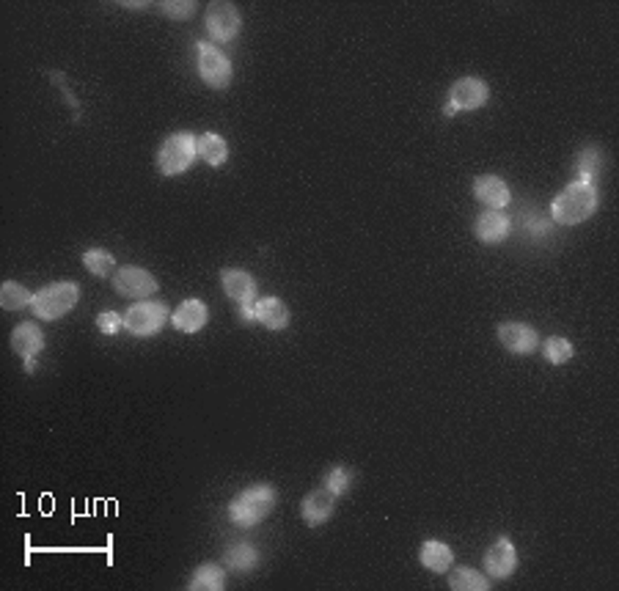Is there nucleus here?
<instances>
[{
  "label": "nucleus",
  "instance_id": "obj_1",
  "mask_svg": "<svg viewBox=\"0 0 619 591\" xmlns=\"http://www.w3.org/2000/svg\"><path fill=\"white\" fill-rule=\"evenodd\" d=\"M598 204H600L598 187L586 179H575L553 199L551 215L556 223H561V226H578V223H583L595 215Z\"/></svg>",
  "mask_w": 619,
  "mask_h": 591
},
{
  "label": "nucleus",
  "instance_id": "obj_2",
  "mask_svg": "<svg viewBox=\"0 0 619 591\" xmlns=\"http://www.w3.org/2000/svg\"><path fill=\"white\" fill-rule=\"evenodd\" d=\"M273 509H275V490L270 485H253V487L242 490L229 503V517L240 528H253V525H259Z\"/></svg>",
  "mask_w": 619,
  "mask_h": 591
},
{
  "label": "nucleus",
  "instance_id": "obj_3",
  "mask_svg": "<svg viewBox=\"0 0 619 591\" xmlns=\"http://www.w3.org/2000/svg\"><path fill=\"white\" fill-rule=\"evenodd\" d=\"M195 157H199V138L190 132H174V135H168L165 144L160 146L157 168L165 177H179L193 165Z\"/></svg>",
  "mask_w": 619,
  "mask_h": 591
},
{
  "label": "nucleus",
  "instance_id": "obj_4",
  "mask_svg": "<svg viewBox=\"0 0 619 591\" xmlns=\"http://www.w3.org/2000/svg\"><path fill=\"white\" fill-rule=\"evenodd\" d=\"M77 297H80V289L77 284H72V280H59V284H50L44 289H39L34 295V303H31V311L39 317V319H61L64 314H69L72 308L77 305Z\"/></svg>",
  "mask_w": 619,
  "mask_h": 591
},
{
  "label": "nucleus",
  "instance_id": "obj_5",
  "mask_svg": "<svg viewBox=\"0 0 619 591\" xmlns=\"http://www.w3.org/2000/svg\"><path fill=\"white\" fill-rule=\"evenodd\" d=\"M168 322V305L160 300H138L124 311V330L132 335H155Z\"/></svg>",
  "mask_w": 619,
  "mask_h": 591
},
{
  "label": "nucleus",
  "instance_id": "obj_6",
  "mask_svg": "<svg viewBox=\"0 0 619 591\" xmlns=\"http://www.w3.org/2000/svg\"><path fill=\"white\" fill-rule=\"evenodd\" d=\"M195 64H199V75L210 89H226L232 83V61L223 55L215 44L199 42L195 44Z\"/></svg>",
  "mask_w": 619,
  "mask_h": 591
},
{
  "label": "nucleus",
  "instance_id": "obj_7",
  "mask_svg": "<svg viewBox=\"0 0 619 591\" xmlns=\"http://www.w3.org/2000/svg\"><path fill=\"white\" fill-rule=\"evenodd\" d=\"M490 99V89L488 83L480 77H460L455 80V86L448 89V105L443 114L452 119L457 110H480L482 105H488Z\"/></svg>",
  "mask_w": 619,
  "mask_h": 591
},
{
  "label": "nucleus",
  "instance_id": "obj_8",
  "mask_svg": "<svg viewBox=\"0 0 619 591\" xmlns=\"http://www.w3.org/2000/svg\"><path fill=\"white\" fill-rule=\"evenodd\" d=\"M114 289H116V295H122V297H149V295H155L157 292V278L149 272V270H144V267H122V270H116V275H114Z\"/></svg>",
  "mask_w": 619,
  "mask_h": 591
},
{
  "label": "nucleus",
  "instance_id": "obj_9",
  "mask_svg": "<svg viewBox=\"0 0 619 591\" xmlns=\"http://www.w3.org/2000/svg\"><path fill=\"white\" fill-rule=\"evenodd\" d=\"M207 31L215 42H232L240 34V12L234 9V4H223V0L210 4L207 6Z\"/></svg>",
  "mask_w": 619,
  "mask_h": 591
},
{
  "label": "nucleus",
  "instance_id": "obj_10",
  "mask_svg": "<svg viewBox=\"0 0 619 591\" xmlns=\"http://www.w3.org/2000/svg\"><path fill=\"white\" fill-rule=\"evenodd\" d=\"M498 342H501L504 350H510L512 355H531L540 344V335L531 325L504 322V325H498Z\"/></svg>",
  "mask_w": 619,
  "mask_h": 591
},
{
  "label": "nucleus",
  "instance_id": "obj_11",
  "mask_svg": "<svg viewBox=\"0 0 619 591\" xmlns=\"http://www.w3.org/2000/svg\"><path fill=\"white\" fill-rule=\"evenodd\" d=\"M485 570H488L490 578H498V580L501 578H510L518 570V550H515V545L506 540V537L496 540L488 548V553H485Z\"/></svg>",
  "mask_w": 619,
  "mask_h": 591
},
{
  "label": "nucleus",
  "instance_id": "obj_12",
  "mask_svg": "<svg viewBox=\"0 0 619 591\" xmlns=\"http://www.w3.org/2000/svg\"><path fill=\"white\" fill-rule=\"evenodd\" d=\"M473 195H476V201H482L488 209H504L506 204H510V199H512L510 185H506V182H504L501 177H496V174L476 177V182H473Z\"/></svg>",
  "mask_w": 619,
  "mask_h": 591
},
{
  "label": "nucleus",
  "instance_id": "obj_13",
  "mask_svg": "<svg viewBox=\"0 0 619 591\" xmlns=\"http://www.w3.org/2000/svg\"><path fill=\"white\" fill-rule=\"evenodd\" d=\"M476 240L485 245H498L510 237V217H506L501 209H485L480 217H476Z\"/></svg>",
  "mask_w": 619,
  "mask_h": 591
},
{
  "label": "nucleus",
  "instance_id": "obj_14",
  "mask_svg": "<svg viewBox=\"0 0 619 591\" xmlns=\"http://www.w3.org/2000/svg\"><path fill=\"white\" fill-rule=\"evenodd\" d=\"M220 284H223V292H226L237 305L257 303V280L245 270H223Z\"/></svg>",
  "mask_w": 619,
  "mask_h": 591
},
{
  "label": "nucleus",
  "instance_id": "obj_15",
  "mask_svg": "<svg viewBox=\"0 0 619 591\" xmlns=\"http://www.w3.org/2000/svg\"><path fill=\"white\" fill-rule=\"evenodd\" d=\"M12 350L22 358V360H34L42 350H44V335L39 330V325L34 322H22L12 330Z\"/></svg>",
  "mask_w": 619,
  "mask_h": 591
},
{
  "label": "nucleus",
  "instance_id": "obj_16",
  "mask_svg": "<svg viewBox=\"0 0 619 591\" xmlns=\"http://www.w3.org/2000/svg\"><path fill=\"white\" fill-rule=\"evenodd\" d=\"M333 503H336V495L330 490H325V487L308 492L303 498V520H306V525L317 528V525L328 523L330 515H333Z\"/></svg>",
  "mask_w": 619,
  "mask_h": 591
},
{
  "label": "nucleus",
  "instance_id": "obj_17",
  "mask_svg": "<svg viewBox=\"0 0 619 591\" xmlns=\"http://www.w3.org/2000/svg\"><path fill=\"white\" fill-rule=\"evenodd\" d=\"M253 311H257V322L265 325L267 330H284L290 325V308L284 300L278 297H262L253 303Z\"/></svg>",
  "mask_w": 619,
  "mask_h": 591
},
{
  "label": "nucleus",
  "instance_id": "obj_18",
  "mask_svg": "<svg viewBox=\"0 0 619 591\" xmlns=\"http://www.w3.org/2000/svg\"><path fill=\"white\" fill-rule=\"evenodd\" d=\"M207 319H210V311L202 300H185L171 317L174 327L182 333H199L207 325Z\"/></svg>",
  "mask_w": 619,
  "mask_h": 591
},
{
  "label": "nucleus",
  "instance_id": "obj_19",
  "mask_svg": "<svg viewBox=\"0 0 619 591\" xmlns=\"http://www.w3.org/2000/svg\"><path fill=\"white\" fill-rule=\"evenodd\" d=\"M418 558H421V564H425L430 572H435V575H443V572H448V570H452L455 553H452V548H448V545H443V542H438V540H427L425 545H421V553H418Z\"/></svg>",
  "mask_w": 619,
  "mask_h": 591
},
{
  "label": "nucleus",
  "instance_id": "obj_20",
  "mask_svg": "<svg viewBox=\"0 0 619 591\" xmlns=\"http://www.w3.org/2000/svg\"><path fill=\"white\" fill-rule=\"evenodd\" d=\"M187 588L190 591H223L226 588V572H223L220 564H202L193 572Z\"/></svg>",
  "mask_w": 619,
  "mask_h": 591
},
{
  "label": "nucleus",
  "instance_id": "obj_21",
  "mask_svg": "<svg viewBox=\"0 0 619 591\" xmlns=\"http://www.w3.org/2000/svg\"><path fill=\"white\" fill-rule=\"evenodd\" d=\"M199 154H202V160H204L207 165L220 168L223 162L229 160V146H226V140H223L220 135L204 132V135L199 138Z\"/></svg>",
  "mask_w": 619,
  "mask_h": 591
},
{
  "label": "nucleus",
  "instance_id": "obj_22",
  "mask_svg": "<svg viewBox=\"0 0 619 591\" xmlns=\"http://www.w3.org/2000/svg\"><path fill=\"white\" fill-rule=\"evenodd\" d=\"M448 586H452L455 591H488L490 583L482 572H476L471 567H460L455 570L452 575H448Z\"/></svg>",
  "mask_w": 619,
  "mask_h": 591
},
{
  "label": "nucleus",
  "instance_id": "obj_23",
  "mask_svg": "<svg viewBox=\"0 0 619 591\" xmlns=\"http://www.w3.org/2000/svg\"><path fill=\"white\" fill-rule=\"evenodd\" d=\"M31 303H34V295L22 284H17V280H6V284L0 287V305H4L6 311H20V308L31 305Z\"/></svg>",
  "mask_w": 619,
  "mask_h": 591
},
{
  "label": "nucleus",
  "instance_id": "obj_24",
  "mask_svg": "<svg viewBox=\"0 0 619 591\" xmlns=\"http://www.w3.org/2000/svg\"><path fill=\"white\" fill-rule=\"evenodd\" d=\"M83 264H86V270L97 278H107L110 272H114L116 262H114V253H107L102 248H89L86 253H83Z\"/></svg>",
  "mask_w": 619,
  "mask_h": 591
},
{
  "label": "nucleus",
  "instance_id": "obj_25",
  "mask_svg": "<svg viewBox=\"0 0 619 591\" xmlns=\"http://www.w3.org/2000/svg\"><path fill=\"white\" fill-rule=\"evenodd\" d=\"M257 561H259V553L253 550V545H245V542L229 548V553H226V564H229L232 570H237V572L253 570V567H257Z\"/></svg>",
  "mask_w": 619,
  "mask_h": 591
},
{
  "label": "nucleus",
  "instance_id": "obj_26",
  "mask_svg": "<svg viewBox=\"0 0 619 591\" xmlns=\"http://www.w3.org/2000/svg\"><path fill=\"white\" fill-rule=\"evenodd\" d=\"M573 352H575L573 344H570L567 339H561V335H551V339L543 342V355H545V360L553 363V366L567 363V360L573 358Z\"/></svg>",
  "mask_w": 619,
  "mask_h": 591
},
{
  "label": "nucleus",
  "instance_id": "obj_27",
  "mask_svg": "<svg viewBox=\"0 0 619 591\" xmlns=\"http://www.w3.org/2000/svg\"><path fill=\"white\" fill-rule=\"evenodd\" d=\"M353 485V470L347 468H330L328 476H325V490H330L336 498L345 495Z\"/></svg>",
  "mask_w": 619,
  "mask_h": 591
},
{
  "label": "nucleus",
  "instance_id": "obj_28",
  "mask_svg": "<svg viewBox=\"0 0 619 591\" xmlns=\"http://www.w3.org/2000/svg\"><path fill=\"white\" fill-rule=\"evenodd\" d=\"M97 327H99V333H105V335H116V333L124 327V314L102 311V314L97 317Z\"/></svg>",
  "mask_w": 619,
  "mask_h": 591
},
{
  "label": "nucleus",
  "instance_id": "obj_29",
  "mask_svg": "<svg viewBox=\"0 0 619 591\" xmlns=\"http://www.w3.org/2000/svg\"><path fill=\"white\" fill-rule=\"evenodd\" d=\"M160 9L174 20H187V17H193L195 4H190V0H185V4H171V0H165V4H160Z\"/></svg>",
  "mask_w": 619,
  "mask_h": 591
}]
</instances>
